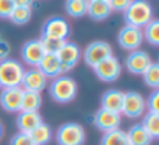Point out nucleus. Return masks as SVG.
<instances>
[{
	"mask_svg": "<svg viewBox=\"0 0 159 145\" xmlns=\"http://www.w3.org/2000/svg\"><path fill=\"white\" fill-rule=\"evenodd\" d=\"M24 89L21 87L3 88L0 92V106L6 112H20L21 110V101Z\"/></svg>",
	"mask_w": 159,
	"mask_h": 145,
	"instance_id": "14",
	"label": "nucleus"
},
{
	"mask_svg": "<svg viewBox=\"0 0 159 145\" xmlns=\"http://www.w3.org/2000/svg\"><path fill=\"white\" fill-rule=\"evenodd\" d=\"M42 106V95L38 92L24 91L21 101V110L22 112H38ZM20 110V112H21Z\"/></svg>",
	"mask_w": 159,
	"mask_h": 145,
	"instance_id": "21",
	"label": "nucleus"
},
{
	"mask_svg": "<svg viewBox=\"0 0 159 145\" xmlns=\"http://www.w3.org/2000/svg\"><path fill=\"white\" fill-rule=\"evenodd\" d=\"M88 2L87 0H67L64 4V10L73 18H81L87 14Z\"/></svg>",
	"mask_w": 159,
	"mask_h": 145,
	"instance_id": "23",
	"label": "nucleus"
},
{
	"mask_svg": "<svg viewBox=\"0 0 159 145\" xmlns=\"http://www.w3.org/2000/svg\"><path fill=\"white\" fill-rule=\"evenodd\" d=\"M96 77L103 82H113L120 77L121 74V64L117 57L110 56L106 60L101 61L98 66L93 67Z\"/></svg>",
	"mask_w": 159,
	"mask_h": 145,
	"instance_id": "10",
	"label": "nucleus"
},
{
	"mask_svg": "<svg viewBox=\"0 0 159 145\" xmlns=\"http://www.w3.org/2000/svg\"><path fill=\"white\" fill-rule=\"evenodd\" d=\"M78 92V85L70 75H59L52 79L49 85V95L57 103H69L74 101Z\"/></svg>",
	"mask_w": 159,
	"mask_h": 145,
	"instance_id": "1",
	"label": "nucleus"
},
{
	"mask_svg": "<svg viewBox=\"0 0 159 145\" xmlns=\"http://www.w3.org/2000/svg\"><path fill=\"white\" fill-rule=\"evenodd\" d=\"M109 0H89L87 7V14L95 21H103L112 14Z\"/></svg>",
	"mask_w": 159,
	"mask_h": 145,
	"instance_id": "19",
	"label": "nucleus"
},
{
	"mask_svg": "<svg viewBox=\"0 0 159 145\" xmlns=\"http://www.w3.org/2000/svg\"><path fill=\"white\" fill-rule=\"evenodd\" d=\"M152 17H154V11H152V6L145 0H131L124 11V20H126V25L143 29L148 22H151Z\"/></svg>",
	"mask_w": 159,
	"mask_h": 145,
	"instance_id": "2",
	"label": "nucleus"
},
{
	"mask_svg": "<svg viewBox=\"0 0 159 145\" xmlns=\"http://www.w3.org/2000/svg\"><path fill=\"white\" fill-rule=\"evenodd\" d=\"M52 129L48 124L42 123L41 126H38L32 133H31V138L34 140V143L36 145H46L52 140Z\"/></svg>",
	"mask_w": 159,
	"mask_h": 145,
	"instance_id": "25",
	"label": "nucleus"
},
{
	"mask_svg": "<svg viewBox=\"0 0 159 145\" xmlns=\"http://www.w3.org/2000/svg\"><path fill=\"white\" fill-rule=\"evenodd\" d=\"M147 110V101L144 96L137 91H129L124 92V101L121 113L129 119H138L144 116Z\"/></svg>",
	"mask_w": 159,
	"mask_h": 145,
	"instance_id": "6",
	"label": "nucleus"
},
{
	"mask_svg": "<svg viewBox=\"0 0 159 145\" xmlns=\"http://www.w3.org/2000/svg\"><path fill=\"white\" fill-rule=\"evenodd\" d=\"M36 69L43 74L48 79L49 78L53 79L59 75H63L61 74V63L59 60L57 55H55V53H46Z\"/></svg>",
	"mask_w": 159,
	"mask_h": 145,
	"instance_id": "17",
	"label": "nucleus"
},
{
	"mask_svg": "<svg viewBox=\"0 0 159 145\" xmlns=\"http://www.w3.org/2000/svg\"><path fill=\"white\" fill-rule=\"evenodd\" d=\"M130 2L131 0H112V2H109V4L112 11H121V13H124L127 10V7H129Z\"/></svg>",
	"mask_w": 159,
	"mask_h": 145,
	"instance_id": "33",
	"label": "nucleus"
},
{
	"mask_svg": "<svg viewBox=\"0 0 159 145\" xmlns=\"http://www.w3.org/2000/svg\"><path fill=\"white\" fill-rule=\"evenodd\" d=\"M42 35L66 41L70 35V24L64 17L53 16L45 21L42 27Z\"/></svg>",
	"mask_w": 159,
	"mask_h": 145,
	"instance_id": "8",
	"label": "nucleus"
},
{
	"mask_svg": "<svg viewBox=\"0 0 159 145\" xmlns=\"http://www.w3.org/2000/svg\"><path fill=\"white\" fill-rule=\"evenodd\" d=\"M46 55L43 46H42L39 39H31V41L25 42L21 48V56L25 64L32 69V67H38L43 56Z\"/></svg>",
	"mask_w": 159,
	"mask_h": 145,
	"instance_id": "11",
	"label": "nucleus"
},
{
	"mask_svg": "<svg viewBox=\"0 0 159 145\" xmlns=\"http://www.w3.org/2000/svg\"><path fill=\"white\" fill-rule=\"evenodd\" d=\"M123 101H124V92H121L119 89H109L106 92H103V95H102L101 107L121 115Z\"/></svg>",
	"mask_w": 159,
	"mask_h": 145,
	"instance_id": "18",
	"label": "nucleus"
},
{
	"mask_svg": "<svg viewBox=\"0 0 159 145\" xmlns=\"http://www.w3.org/2000/svg\"><path fill=\"white\" fill-rule=\"evenodd\" d=\"M14 7V0H0V18H10Z\"/></svg>",
	"mask_w": 159,
	"mask_h": 145,
	"instance_id": "32",
	"label": "nucleus"
},
{
	"mask_svg": "<svg viewBox=\"0 0 159 145\" xmlns=\"http://www.w3.org/2000/svg\"><path fill=\"white\" fill-rule=\"evenodd\" d=\"M126 134L130 145H151L152 143V137L148 134V131L144 129L141 123L133 124Z\"/></svg>",
	"mask_w": 159,
	"mask_h": 145,
	"instance_id": "20",
	"label": "nucleus"
},
{
	"mask_svg": "<svg viewBox=\"0 0 159 145\" xmlns=\"http://www.w3.org/2000/svg\"><path fill=\"white\" fill-rule=\"evenodd\" d=\"M144 129L148 131V134L154 138H159V115L154 112H147L144 115L143 123Z\"/></svg>",
	"mask_w": 159,
	"mask_h": 145,
	"instance_id": "24",
	"label": "nucleus"
},
{
	"mask_svg": "<svg viewBox=\"0 0 159 145\" xmlns=\"http://www.w3.org/2000/svg\"><path fill=\"white\" fill-rule=\"evenodd\" d=\"M143 41V29L130 27V25H124L117 34V43L120 45L121 49L129 50V52H134V50L140 49Z\"/></svg>",
	"mask_w": 159,
	"mask_h": 145,
	"instance_id": "9",
	"label": "nucleus"
},
{
	"mask_svg": "<svg viewBox=\"0 0 159 145\" xmlns=\"http://www.w3.org/2000/svg\"><path fill=\"white\" fill-rule=\"evenodd\" d=\"M144 39L152 46H159V18L152 20L143 28Z\"/></svg>",
	"mask_w": 159,
	"mask_h": 145,
	"instance_id": "26",
	"label": "nucleus"
},
{
	"mask_svg": "<svg viewBox=\"0 0 159 145\" xmlns=\"http://www.w3.org/2000/svg\"><path fill=\"white\" fill-rule=\"evenodd\" d=\"M39 41H41L45 52L46 53H55V55H57V52L61 49V46H63L64 42H66V41H60V39L50 38V36H45V35H41Z\"/></svg>",
	"mask_w": 159,
	"mask_h": 145,
	"instance_id": "29",
	"label": "nucleus"
},
{
	"mask_svg": "<svg viewBox=\"0 0 159 145\" xmlns=\"http://www.w3.org/2000/svg\"><path fill=\"white\" fill-rule=\"evenodd\" d=\"M10 52H11V48L8 45V42H6L4 39H0V60L8 59Z\"/></svg>",
	"mask_w": 159,
	"mask_h": 145,
	"instance_id": "34",
	"label": "nucleus"
},
{
	"mask_svg": "<svg viewBox=\"0 0 159 145\" xmlns=\"http://www.w3.org/2000/svg\"><path fill=\"white\" fill-rule=\"evenodd\" d=\"M121 123V116L120 113L110 112L106 109H99L98 112H95L93 116V124L96 126V129L101 130L102 133H109L113 130H117L119 126Z\"/></svg>",
	"mask_w": 159,
	"mask_h": 145,
	"instance_id": "12",
	"label": "nucleus"
},
{
	"mask_svg": "<svg viewBox=\"0 0 159 145\" xmlns=\"http://www.w3.org/2000/svg\"><path fill=\"white\" fill-rule=\"evenodd\" d=\"M57 145H82L85 143V130L80 123L69 121L61 124L56 131Z\"/></svg>",
	"mask_w": 159,
	"mask_h": 145,
	"instance_id": "4",
	"label": "nucleus"
},
{
	"mask_svg": "<svg viewBox=\"0 0 159 145\" xmlns=\"http://www.w3.org/2000/svg\"><path fill=\"white\" fill-rule=\"evenodd\" d=\"M24 67L16 59H4L0 60V87L14 88L21 87V81L24 77Z\"/></svg>",
	"mask_w": 159,
	"mask_h": 145,
	"instance_id": "3",
	"label": "nucleus"
},
{
	"mask_svg": "<svg viewBox=\"0 0 159 145\" xmlns=\"http://www.w3.org/2000/svg\"><path fill=\"white\" fill-rule=\"evenodd\" d=\"M57 57L61 63V74L64 75V73L73 70L78 64L82 57V52L77 43L66 41L61 49L57 52Z\"/></svg>",
	"mask_w": 159,
	"mask_h": 145,
	"instance_id": "7",
	"label": "nucleus"
},
{
	"mask_svg": "<svg viewBox=\"0 0 159 145\" xmlns=\"http://www.w3.org/2000/svg\"><path fill=\"white\" fill-rule=\"evenodd\" d=\"M113 56V49L107 42L105 41H95L91 42L84 50V61L88 64L89 67H95L98 66L101 61L106 60L107 57Z\"/></svg>",
	"mask_w": 159,
	"mask_h": 145,
	"instance_id": "5",
	"label": "nucleus"
},
{
	"mask_svg": "<svg viewBox=\"0 0 159 145\" xmlns=\"http://www.w3.org/2000/svg\"><path fill=\"white\" fill-rule=\"evenodd\" d=\"M32 17V8L31 7H22V6H16L10 16V20L16 25H24Z\"/></svg>",
	"mask_w": 159,
	"mask_h": 145,
	"instance_id": "27",
	"label": "nucleus"
},
{
	"mask_svg": "<svg viewBox=\"0 0 159 145\" xmlns=\"http://www.w3.org/2000/svg\"><path fill=\"white\" fill-rule=\"evenodd\" d=\"M151 64V56L145 50L141 49L130 52L129 56L126 57V69L131 74H135V75H143Z\"/></svg>",
	"mask_w": 159,
	"mask_h": 145,
	"instance_id": "13",
	"label": "nucleus"
},
{
	"mask_svg": "<svg viewBox=\"0 0 159 145\" xmlns=\"http://www.w3.org/2000/svg\"><path fill=\"white\" fill-rule=\"evenodd\" d=\"M46 85H48V78L36 67L25 70L22 81H21V88L24 91L41 93L46 88Z\"/></svg>",
	"mask_w": 159,
	"mask_h": 145,
	"instance_id": "15",
	"label": "nucleus"
},
{
	"mask_svg": "<svg viewBox=\"0 0 159 145\" xmlns=\"http://www.w3.org/2000/svg\"><path fill=\"white\" fill-rule=\"evenodd\" d=\"M158 63H159V61H158Z\"/></svg>",
	"mask_w": 159,
	"mask_h": 145,
	"instance_id": "37",
	"label": "nucleus"
},
{
	"mask_svg": "<svg viewBox=\"0 0 159 145\" xmlns=\"http://www.w3.org/2000/svg\"><path fill=\"white\" fill-rule=\"evenodd\" d=\"M147 109L148 112H154L159 115V89H154L147 99Z\"/></svg>",
	"mask_w": 159,
	"mask_h": 145,
	"instance_id": "31",
	"label": "nucleus"
},
{
	"mask_svg": "<svg viewBox=\"0 0 159 145\" xmlns=\"http://www.w3.org/2000/svg\"><path fill=\"white\" fill-rule=\"evenodd\" d=\"M16 6H22V7H31L32 8V2L31 0H14Z\"/></svg>",
	"mask_w": 159,
	"mask_h": 145,
	"instance_id": "35",
	"label": "nucleus"
},
{
	"mask_svg": "<svg viewBox=\"0 0 159 145\" xmlns=\"http://www.w3.org/2000/svg\"><path fill=\"white\" fill-rule=\"evenodd\" d=\"M10 145H36L34 143V140L31 138L30 134L25 133H17L13 135V138L10 140Z\"/></svg>",
	"mask_w": 159,
	"mask_h": 145,
	"instance_id": "30",
	"label": "nucleus"
},
{
	"mask_svg": "<svg viewBox=\"0 0 159 145\" xmlns=\"http://www.w3.org/2000/svg\"><path fill=\"white\" fill-rule=\"evenodd\" d=\"M3 133H4V129H3V124H2V121H0V138L3 137Z\"/></svg>",
	"mask_w": 159,
	"mask_h": 145,
	"instance_id": "36",
	"label": "nucleus"
},
{
	"mask_svg": "<svg viewBox=\"0 0 159 145\" xmlns=\"http://www.w3.org/2000/svg\"><path fill=\"white\" fill-rule=\"evenodd\" d=\"M101 145H130L126 131L117 129L113 131L105 133L101 138Z\"/></svg>",
	"mask_w": 159,
	"mask_h": 145,
	"instance_id": "22",
	"label": "nucleus"
},
{
	"mask_svg": "<svg viewBox=\"0 0 159 145\" xmlns=\"http://www.w3.org/2000/svg\"><path fill=\"white\" fill-rule=\"evenodd\" d=\"M17 129L20 133H25V134H31L38 126L43 123L42 116L39 112H20L17 116Z\"/></svg>",
	"mask_w": 159,
	"mask_h": 145,
	"instance_id": "16",
	"label": "nucleus"
},
{
	"mask_svg": "<svg viewBox=\"0 0 159 145\" xmlns=\"http://www.w3.org/2000/svg\"><path fill=\"white\" fill-rule=\"evenodd\" d=\"M143 79L147 87L152 89H159V63H152L143 74Z\"/></svg>",
	"mask_w": 159,
	"mask_h": 145,
	"instance_id": "28",
	"label": "nucleus"
}]
</instances>
